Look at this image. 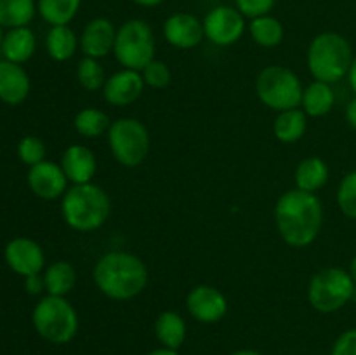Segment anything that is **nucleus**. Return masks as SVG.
I'll list each match as a JSON object with an SVG mask.
<instances>
[{"mask_svg":"<svg viewBox=\"0 0 356 355\" xmlns=\"http://www.w3.org/2000/svg\"><path fill=\"white\" fill-rule=\"evenodd\" d=\"M141 75L143 80H145V86L153 87V89H163V87L169 86L170 79H172L169 66L163 61H160V59L149 61L148 65L141 70Z\"/></svg>","mask_w":356,"mask_h":355,"instance_id":"2f4dec72","label":"nucleus"},{"mask_svg":"<svg viewBox=\"0 0 356 355\" xmlns=\"http://www.w3.org/2000/svg\"><path fill=\"white\" fill-rule=\"evenodd\" d=\"M59 166L65 171L68 181L73 184L92 183V178L96 176L97 160L90 148L83 145H72L65 150Z\"/></svg>","mask_w":356,"mask_h":355,"instance_id":"f3484780","label":"nucleus"},{"mask_svg":"<svg viewBox=\"0 0 356 355\" xmlns=\"http://www.w3.org/2000/svg\"><path fill=\"white\" fill-rule=\"evenodd\" d=\"M35 47H37V40H35L33 31L28 26L13 28L3 37L2 42V51L7 61L17 63V65L28 61L33 56Z\"/></svg>","mask_w":356,"mask_h":355,"instance_id":"4be33fe9","label":"nucleus"},{"mask_svg":"<svg viewBox=\"0 0 356 355\" xmlns=\"http://www.w3.org/2000/svg\"><path fill=\"white\" fill-rule=\"evenodd\" d=\"M63 219L75 232H94L108 221L111 202L106 191L94 183L73 184L63 195Z\"/></svg>","mask_w":356,"mask_h":355,"instance_id":"7ed1b4c3","label":"nucleus"},{"mask_svg":"<svg viewBox=\"0 0 356 355\" xmlns=\"http://www.w3.org/2000/svg\"><path fill=\"white\" fill-rule=\"evenodd\" d=\"M348 80H350V87L356 96V56L353 59V65H351L350 68V73H348Z\"/></svg>","mask_w":356,"mask_h":355,"instance_id":"4c0bfd02","label":"nucleus"},{"mask_svg":"<svg viewBox=\"0 0 356 355\" xmlns=\"http://www.w3.org/2000/svg\"><path fill=\"white\" fill-rule=\"evenodd\" d=\"M3 42V33H2V26H0V44Z\"/></svg>","mask_w":356,"mask_h":355,"instance_id":"37998d69","label":"nucleus"},{"mask_svg":"<svg viewBox=\"0 0 356 355\" xmlns=\"http://www.w3.org/2000/svg\"><path fill=\"white\" fill-rule=\"evenodd\" d=\"M344 117H346V122L350 124L351 129L356 131V96L348 103L346 111H344Z\"/></svg>","mask_w":356,"mask_h":355,"instance_id":"e433bc0d","label":"nucleus"},{"mask_svg":"<svg viewBox=\"0 0 356 355\" xmlns=\"http://www.w3.org/2000/svg\"><path fill=\"white\" fill-rule=\"evenodd\" d=\"M148 355H179V352L172 350V348H165V347H160L156 350L149 352Z\"/></svg>","mask_w":356,"mask_h":355,"instance_id":"58836bf2","label":"nucleus"},{"mask_svg":"<svg viewBox=\"0 0 356 355\" xmlns=\"http://www.w3.org/2000/svg\"><path fill=\"white\" fill-rule=\"evenodd\" d=\"M337 205L346 218L356 221V169L341 180L336 195Z\"/></svg>","mask_w":356,"mask_h":355,"instance_id":"7c9ffc66","label":"nucleus"},{"mask_svg":"<svg viewBox=\"0 0 356 355\" xmlns=\"http://www.w3.org/2000/svg\"><path fill=\"white\" fill-rule=\"evenodd\" d=\"M6 261L16 274L30 277V275L40 274L45 265V256L42 247L35 240L14 239L6 247Z\"/></svg>","mask_w":356,"mask_h":355,"instance_id":"2eb2a0df","label":"nucleus"},{"mask_svg":"<svg viewBox=\"0 0 356 355\" xmlns=\"http://www.w3.org/2000/svg\"><path fill=\"white\" fill-rule=\"evenodd\" d=\"M229 355H263V354L257 350H252V348H243V350H236Z\"/></svg>","mask_w":356,"mask_h":355,"instance_id":"a19ab883","label":"nucleus"},{"mask_svg":"<svg viewBox=\"0 0 356 355\" xmlns=\"http://www.w3.org/2000/svg\"><path fill=\"white\" fill-rule=\"evenodd\" d=\"M350 275H351V278H353V282H355V285H356V254L353 256V260L350 261Z\"/></svg>","mask_w":356,"mask_h":355,"instance_id":"79ce46f5","label":"nucleus"},{"mask_svg":"<svg viewBox=\"0 0 356 355\" xmlns=\"http://www.w3.org/2000/svg\"><path fill=\"white\" fill-rule=\"evenodd\" d=\"M163 37L176 49H193L205 38L204 23L193 14H170L163 23Z\"/></svg>","mask_w":356,"mask_h":355,"instance_id":"4468645a","label":"nucleus"},{"mask_svg":"<svg viewBox=\"0 0 356 355\" xmlns=\"http://www.w3.org/2000/svg\"><path fill=\"white\" fill-rule=\"evenodd\" d=\"M24 287H26V291L30 292V294H40L45 289L44 277H40L38 274L30 275V277H26V281H24Z\"/></svg>","mask_w":356,"mask_h":355,"instance_id":"c9c22d12","label":"nucleus"},{"mask_svg":"<svg viewBox=\"0 0 356 355\" xmlns=\"http://www.w3.org/2000/svg\"><path fill=\"white\" fill-rule=\"evenodd\" d=\"M308 129V115L302 108H292V110L278 111L273 122V132L280 143H296L305 136Z\"/></svg>","mask_w":356,"mask_h":355,"instance_id":"5701e85b","label":"nucleus"},{"mask_svg":"<svg viewBox=\"0 0 356 355\" xmlns=\"http://www.w3.org/2000/svg\"><path fill=\"white\" fill-rule=\"evenodd\" d=\"M45 47L49 56L54 61H68L75 56L76 49L80 47V38L68 24L61 26H51L45 37Z\"/></svg>","mask_w":356,"mask_h":355,"instance_id":"b1692460","label":"nucleus"},{"mask_svg":"<svg viewBox=\"0 0 356 355\" xmlns=\"http://www.w3.org/2000/svg\"><path fill=\"white\" fill-rule=\"evenodd\" d=\"M73 124H75V131L80 136L92 139L106 134L111 122L110 117L103 110H97V108H83V110H80L75 115Z\"/></svg>","mask_w":356,"mask_h":355,"instance_id":"c85d7f7f","label":"nucleus"},{"mask_svg":"<svg viewBox=\"0 0 356 355\" xmlns=\"http://www.w3.org/2000/svg\"><path fill=\"white\" fill-rule=\"evenodd\" d=\"M275 225L282 240L294 249L312 246L323 225V205L316 194L299 188L280 195L275 205Z\"/></svg>","mask_w":356,"mask_h":355,"instance_id":"f257e3e1","label":"nucleus"},{"mask_svg":"<svg viewBox=\"0 0 356 355\" xmlns=\"http://www.w3.org/2000/svg\"><path fill=\"white\" fill-rule=\"evenodd\" d=\"M249 33L250 38H252L257 45L271 49L282 44L285 30L284 24L280 23V19L273 17L271 14H266V16H259L250 19Z\"/></svg>","mask_w":356,"mask_h":355,"instance_id":"a878e982","label":"nucleus"},{"mask_svg":"<svg viewBox=\"0 0 356 355\" xmlns=\"http://www.w3.org/2000/svg\"><path fill=\"white\" fill-rule=\"evenodd\" d=\"M334 104H336V94L332 84L313 80L309 86L305 87L301 108L308 117H325L332 111Z\"/></svg>","mask_w":356,"mask_h":355,"instance_id":"aec40b11","label":"nucleus"},{"mask_svg":"<svg viewBox=\"0 0 356 355\" xmlns=\"http://www.w3.org/2000/svg\"><path fill=\"white\" fill-rule=\"evenodd\" d=\"M28 184L37 197L45 198V200H54V198L63 197L66 194L68 178H66L61 166L51 162V160H44V162L30 167Z\"/></svg>","mask_w":356,"mask_h":355,"instance_id":"f8f14e48","label":"nucleus"},{"mask_svg":"<svg viewBox=\"0 0 356 355\" xmlns=\"http://www.w3.org/2000/svg\"><path fill=\"white\" fill-rule=\"evenodd\" d=\"M277 0H235V6L245 17H259L266 16L273 10Z\"/></svg>","mask_w":356,"mask_h":355,"instance_id":"72a5a7b5","label":"nucleus"},{"mask_svg":"<svg viewBox=\"0 0 356 355\" xmlns=\"http://www.w3.org/2000/svg\"><path fill=\"white\" fill-rule=\"evenodd\" d=\"M305 87L298 73L282 65H270L256 79V94L270 110L284 111L301 108Z\"/></svg>","mask_w":356,"mask_h":355,"instance_id":"423d86ee","label":"nucleus"},{"mask_svg":"<svg viewBox=\"0 0 356 355\" xmlns=\"http://www.w3.org/2000/svg\"><path fill=\"white\" fill-rule=\"evenodd\" d=\"M30 94V77L17 63L0 61V100L7 104H19Z\"/></svg>","mask_w":356,"mask_h":355,"instance_id":"a211bd4d","label":"nucleus"},{"mask_svg":"<svg viewBox=\"0 0 356 355\" xmlns=\"http://www.w3.org/2000/svg\"><path fill=\"white\" fill-rule=\"evenodd\" d=\"M355 282L350 271L339 267L322 268L308 285V301L316 312L334 313L353 301Z\"/></svg>","mask_w":356,"mask_h":355,"instance_id":"0eeeda50","label":"nucleus"},{"mask_svg":"<svg viewBox=\"0 0 356 355\" xmlns=\"http://www.w3.org/2000/svg\"><path fill=\"white\" fill-rule=\"evenodd\" d=\"M17 155L26 166H35L45 160V145L37 136H24L17 145Z\"/></svg>","mask_w":356,"mask_h":355,"instance_id":"473e14b6","label":"nucleus"},{"mask_svg":"<svg viewBox=\"0 0 356 355\" xmlns=\"http://www.w3.org/2000/svg\"><path fill=\"white\" fill-rule=\"evenodd\" d=\"M330 176V169L327 162L320 157H308L301 160L296 167V188L309 194H316L327 184Z\"/></svg>","mask_w":356,"mask_h":355,"instance_id":"6ab92c4d","label":"nucleus"},{"mask_svg":"<svg viewBox=\"0 0 356 355\" xmlns=\"http://www.w3.org/2000/svg\"><path fill=\"white\" fill-rule=\"evenodd\" d=\"M82 0H38L37 9L42 19L51 26L70 24L79 14Z\"/></svg>","mask_w":356,"mask_h":355,"instance_id":"bb28decb","label":"nucleus"},{"mask_svg":"<svg viewBox=\"0 0 356 355\" xmlns=\"http://www.w3.org/2000/svg\"><path fill=\"white\" fill-rule=\"evenodd\" d=\"M186 322L174 310H165L155 320V336L160 345L172 350H179L186 340Z\"/></svg>","mask_w":356,"mask_h":355,"instance_id":"412c9836","label":"nucleus"},{"mask_svg":"<svg viewBox=\"0 0 356 355\" xmlns=\"http://www.w3.org/2000/svg\"><path fill=\"white\" fill-rule=\"evenodd\" d=\"M132 2L138 3V6H141V7H156V6H160L163 0H132Z\"/></svg>","mask_w":356,"mask_h":355,"instance_id":"ea45409f","label":"nucleus"},{"mask_svg":"<svg viewBox=\"0 0 356 355\" xmlns=\"http://www.w3.org/2000/svg\"><path fill=\"white\" fill-rule=\"evenodd\" d=\"M330 355H356V327L346 329L337 336Z\"/></svg>","mask_w":356,"mask_h":355,"instance_id":"f704fd0d","label":"nucleus"},{"mask_svg":"<svg viewBox=\"0 0 356 355\" xmlns=\"http://www.w3.org/2000/svg\"><path fill=\"white\" fill-rule=\"evenodd\" d=\"M113 54L124 68L141 72L155 59V37L145 19H129L117 30Z\"/></svg>","mask_w":356,"mask_h":355,"instance_id":"1a4fd4ad","label":"nucleus"},{"mask_svg":"<svg viewBox=\"0 0 356 355\" xmlns=\"http://www.w3.org/2000/svg\"><path fill=\"white\" fill-rule=\"evenodd\" d=\"M204 33L209 42L219 47H228L245 33V16L236 7L218 6L204 17Z\"/></svg>","mask_w":356,"mask_h":355,"instance_id":"9d476101","label":"nucleus"},{"mask_svg":"<svg viewBox=\"0 0 356 355\" xmlns=\"http://www.w3.org/2000/svg\"><path fill=\"white\" fill-rule=\"evenodd\" d=\"M45 291L49 296H66L76 284V271L68 261H54L44 274Z\"/></svg>","mask_w":356,"mask_h":355,"instance_id":"393cba45","label":"nucleus"},{"mask_svg":"<svg viewBox=\"0 0 356 355\" xmlns=\"http://www.w3.org/2000/svg\"><path fill=\"white\" fill-rule=\"evenodd\" d=\"M117 28L106 17H94L83 26L80 35V49L83 56L101 59L113 52Z\"/></svg>","mask_w":356,"mask_h":355,"instance_id":"dca6fc26","label":"nucleus"},{"mask_svg":"<svg viewBox=\"0 0 356 355\" xmlns=\"http://www.w3.org/2000/svg\"><path fill=\"white\" fill-rule=\"evenodd\" d=\"M106 136L111 155L120 166L132 169L141 166L148 157L152 139L148 127L138 118L124 117L111 122Z\"/></svg>","mask_w":356,"mask_h":355,"instance_id":"6e6552de","label":"nucleus"},{"mask_svg":"<svg viewBox=\"0 0 356 355\" xmlns=\"http://www.w3.org/2000/svg\"><path fill=\"white\" fill-rule=\"evenodd\" d=\"M96 287L106 298L129 301L141 294L148 285L145 261L127 251H110L97 260L92 271Z\"/></svg>","mask_w":356,"mask_h":355,"instance_id":"f03ea898","label":"nucleus"},{"mask_svg":"<svg viewBox=\"0 0 356 355\" xmlns=\"http://www.w3.org/2000/svg\"><path fill=\"white\" fill-rule=\"evenodd\" d=\"M145 89V80L138 70L122 68L108 77L103 87V97L111 106H127L139 100Z\"/></svg>","mask_w":356,"mask_h":355,"instance_id":"ddd939ff","label":"nucleus"},{"mask_svg":"<svg viewBox=\"0 0 356 355\" xmlns=\"http://www.w3.org/2000/svg\"><path fill=\"white\" fill-rule=\"evenodd\" d=\"M76 80H79L83 89L90 90V93L103 89L104 82H106V73H104L99 59L83 56L79 61V66H76Z\"/></svg>","mask_w":356,"mask_h":355,"instance_id":"c756f323","label":"nucleus"},{"mask_svg":"<svg viewBox=\"0 0 356 355\" xmlns=\"http://www.w3.org/2000/svg\"><path fill=\"white\" fill-rule=\"evenodd\" d=\"M186 310L197 322L216 324L228 313V299L214 285L200 284L188 292Z\"/></svg>","mask_w":356,"mask_h":355,"instance_id":"9b49d317","label":"nucleus"},{"mask_svg":"<svg viewBox=\"0 0 356 355\" xmlns=\"http://www.w3.org/2000/svg\"><path fill=\"white\" fill-rule=\"evenodd\" d=\"M33 327L45 341L66 345L79 333V313L65 296H45L33 308Z\"/></svg>","mask_w":356,"mask_h":355,"instance_id":"39448f33","label":"nucleus"},{"mask_svg":"<svg viewBox=\"0 0 356 355\" xmlns=\"http://www.w3.org/2000/svg\"><path fill=\"white\" fill-rule=\"evenodd\" d=\"M35 0H0V26H26L35 16Z\"/></svg>","mask_w":356,"mask_h":355,"instance_id":"cd10ccee","label":"nucleus"},{"mask_svg":"<svg viewBox=\"0 0 356 355\" xmlns=\"http://www.w3.org/2000/svg\"><path fill=\"white\" fill-rule=\"evenodd\" d=\"M353 47L344 35L337 31H322L308 47V70L315 80L336 84L348 77L353 65Z\"/></svg>","mask_w":356,"mask_h":355,"instance_id":"20e7f679","label":"nucleus"}]
</instances>
